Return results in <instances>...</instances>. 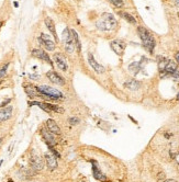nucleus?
I'll list each match as a JSON object with an SVG mask.
<instances>
[{
	"instance_id": "1",
	"label": "nucleus",
	"mask_w": 179,
	"mask_h": 182,
	"mask_svg": "<svg viewBox=\"0 0 179 182\" xmlns=\"http://www.w3.org/2000/svg\"><path fill=\"white\" fill-rule=\"evenodd\" d=\"M117 19L111 13H103L97 21V28L101 31H112L117 28Z\"/></svg>"
},
{
	"instance_id": "2",
	"label": "nucleus",
	"mask_w": 179,
	"mask_h": 182,
	"mask_svg": "<svg viewBox=\"0 0 179 182\" xmlns=\"http://www.w3.org/2000/svg\"><path fill=\"white\" fill-rule=\"evenodd\" d=\"M137 30H139V37L142 39V43L144 45V47L148 51L149 53H153L155 47V39L153 37V35L151 34L147 30L142 28V26H139Z\"/></svg>"
},
{
	"instance_id": "3",
	"label": "nucleus",
	"mask_w": 179,
	"mask_h": 182,
	"mask_svg": "<svg viewBox=\"0 0 179 182\" xmlns=\"http://www.w3.org/2000/svg\"><path fill=\"white\" fill-rule=\"evenodd\" d=\"M37 89H39V91H40V93L42 95H45L47 98L53 99V100L63 99V94L57 89H54L52 87H49V86H40V87H37Z\"/></svg>"
},
{
	"instance_id": "4",
	"label": "nucleus",
	"mask_w": 179,
	"mask_h": 182,
	"mask_svg": "<svg viewBox=\"0 0 179 182\" xmlns=\"http://www.w3.org/2000/svg\"><path fill=\"white\" fill-rule=\"evenodd\" d=\"M62 37H63V42H64V46H65L66 52H67V53H73L75 47H76V45H75L74 36L71 34V30L66 28V29L63 31Z\"/></svg>"
},
{
	"instance_id": "5",
	"label": "nucleus",
	"mask_w": 179,
	"mask_h": 182,
	"mask_svg": "<svg viewBox=\"0 0 179 182\" xmlns=\"http://www.w3.org/2000/svg\"><path fill=\"white\" fill-rule=\"evenodd\" d=\"M29 105H37V107H40L41 109H43L44 111H47V112H50V111H54V112H57V113H63L64 112L63 108L51 103H42V102L32 101V102H29Z\"/></svg>"
},
{
	"instance_id": "6",
	"label": "nucleus",
	"mask_w": 179,
	"mask_h": 182,
	"mask_svg": "<svg viewBox=\"0 0 179 182\" xmlns=\"http://www.w3.org/2000/svg\"><path fill=\"white\" fill-rule=\"evenodd\" d=\"M30 165L35 171H40L44 167V161H43V159L40 156H37L34 153H32L30 157Z\"/></svg>"
},
{
	"instance_id": "7",
	"label": "nucleus",
	"mask_w": 179,
	"mask_h": 182,
	"mask_svg": "<svg viewBox=\"0 0 179 182\" xmlns=\"http://www.w3.org/2000/svg\"><path fill=\"white\" fill-rule=\"evenodd\" d=\"M110 46H111V48L112 51L114 52L117 55H121L123 54V52H124L125 49V43L123 41H121V39H114V41H112L111 43H110Z\"/></svg>"
},
{
	"instance_id": "8",
	"label": "nucleus",
	"mask_w": 179,
	"mask_h": 182,
	"mask_svg": "<svg viewBox=\"0 0 179 182\" xmlns=\"http://www.w3.org/2000/svg\"><path fill=\"white\" fill-rule=\"evenodd\" d=\"M41 134H42L43 139L46 142V144H47L49 146H55V145H56V139H55L54 133H52L47 128H43V129L41 131Z\"/></svg>"
},
{
	"instance_id": "9",
	"label": "nucleus",
	"mask_w": 179,
	"mask_h": 182,
	"mask_svg": "<svg viewBox=\"0 0 179 182\" xmlns=\"http://www.w3.org/2000/svg\"><path fill=\"white\" fill-rule=\"evenodd\" d=\"M39 42H40L41 44L43 45L47 51H54L55 49V43L50 39L49 35L44 34V33H42L41 36L39 37Z\"/></svg>"
},
{
	"instance_id": "10",
	"label": "nucleus",
	"mask_w": 179,
	"mask_h": 182,
	"mask_svg": "<svg viewBox=\"0 0 179 182\" xmlns=\"http://www.w3.org/2000/svg\"><path fill=\"white\" fill-rule=\"evenodd\" d=\"M92 163V174H94V178L97 179V180H99V181H102V182H108V178L105 177L103 173L101 172L99 170V168H98V165L96 163L95 160H92L91 161Z\"/></svg>"
},
{
	"instance_id": "11",
	"label": "nucleus",
	"mask_w": 179,
	"mask_h": 182,
	"mask_svg": "<svg viewBox=\"0 0 179 182\" xmlns=\"http://www.w3.org/2000/svg\"><path fill=\"white\" fill-rule=\"evenodd\" d=\"M32 55L36 57V58H40L42 60H44L46 63H49L50 65H52V60H51L50 56L45 53L44 51H42L41 48H35L32 51Z\"/></svg>"
},
{
	"instance_id": "12",
	"label": "nucleus",
	"mask_w": 179,
	"mask_h": 182,
	"mask_svg": "<svg viewBox=\"0 0 179 182\" xmlns=\"http://www.w3.org/2000/svg\"><path fill=\"white\" fill-rule=\"evenodd\" d=\"M54 60H55V63H56V65L58 66V68H60V70H63V71L67 70L68 65H67V62H66V59H65V57L63 56V55L62 54H55L54 55Z\"/></svg>"
},
{
	"instance_id": "13",
	"label": "nucleus",
	"mask_w": 179,
	"mask_h": 182,
	"mask_svg": "<svg viewBox=\"0 0 179 182\" xmlns=\"http://www.w3.org/2000/svg\"><path fill=\"white\" fill-rule=\"evenodd\" d=\"M88 62H89L90 66L96 70L97 74H103L105 73V68L102 67V65H99L96 62V59L92 56V54H88Z\"/></svg>"
},
{
	"instance_id": "14",
	"label": "nucleus",
	"mask_w": 179,
	"mask_h": 182,
	"mask_svg": "<svg viewBox=\"0 0 179 182\" xmlns=\"http://www.w3.org/2000/svg\"><path fill=\"white\" fill-rule=\"evenodd\" d=\"M12 107H3V109L0 110V123L9 120L12 115Z\"/></svg>"
},
{
	"instance_id": "15",
	"label": "nucleus",
	"mask_w": 179,
	"mask_h": 182,
	"mask_svg": "<svg viewBox=\"0 0 179 182\" xmlns=\"http://www.w3.org/2000/svg\"><path fill=\"white\" fill-rule=\"evenodd\" d=\"M46 76H47V78L50 79L52 82H54V84H60V86H63V84H65L64 79L62 78L58 74H56L55 71H49V73L46 74Z\"/></svg>"
},
{
	"instance_id": "16",
	"label": "nucleus",
	"mask_w": 179,
	"mask_h": 182,
	"mask_svg": "<svg viewBox=\"0 0 179 182\" xmlns=\"http://www.w3.org/2000/svg\"><path fill=\"white\" fill-rule=\"evenodd\" d=\"M45 160H46V165H47V167H49L51 171H53L57 168V161H56V158L53 155L45 154Z\"/></svg>"
},
{
	"instance_id": "17",
	"label": "nucleus",
	"mask_w": 179,
	"mask_h": 182,
	"mask_svg": "<svg viewBox=\"0 0 179 182\" xmlns=\"http://www.w3.org/2000/svg\"><path fill=\"white\" fill-rule=\"evenodd\" d=\"M24 89H25L26 94H28L29 97H31V98H34V97H37V95H42V94L40 93L37 87H34V86H32V84L25 86Z\"/></svg>"
},
{
	"instance_id": "18",
	"label": "nucleus",
	"mask_w": 179,
	"mask_h": 182,
	"mask_svg": "<svg viewBox=\"0 0 179 182\" xmlns=\"http://www.w3.org/2000/svg\"><path fill=\"white\" fill-rule=\"evenodd\" d=\"M46 128L51 131L52 133L54 134H57V135H60V129L58 127V125L56 124L55 121L53 120H47V122H46Z\"/></svg>"
},
{
	"instance_id": "19",
	"label": "nucleus",
	"mask_w": 179,
	"mask_h": 182,
	"mask_svg": "<svg viewBox=\"0 0 179 182\" xmlns=\"http://www.w3.org/2000/svg\"><path fill=\"white\" fill-rule=\"evenodd\" d=\"M177 69L178 68H177L176 63L173 62V60H168V63H167L166 67H165V70L162 73V76H163L164 74H168V75H171V76H173V74H174Z\"/></svg>"
},
{
	"instance_id": "20",
	"label": "nucleus",
	"mask_w": 179,
	"mask_h": 182,
	"mask_svg": "<svg viewBox=\"0 0 179 182\" xmlns=\"http://www.w3.org/2000/svg\"><path fill=\"white\" fill-rule=\"evenodd\" d=\"M45 24H46V26H47V29L50 30L51 33L53 34V36H54L55 39H56V41H57V34H56V30H55L54 22L52 21V19H50V18H46V19H45Z\"/></svg>"
},
{
	"instance_id": "21",
	"label": "nucleus",
	"mask_w": 179,
	"mask_h": 182,
	"mask_svg": "<svg viewBox=\"0 0 179 182\" xmlns=\"http://www.w3.org/2000/svg\"><path fill=\"white\" fill-rule=\"evenodd\" d=\"M124 87L125 88H129L130 90H136V89L139 88V81H136V80H129V81H126L124 84Z\"/></svg>"
},
{
	"instance_id": "22",
	"label": "nucleus",
	"mask_w": 179,
	"mask_h": 182,
	"mask_svg": "<svg viewBox=\"0 0 179 182\" xmlns=\"http://www.w3.org/2000/svg\"><path fill=\"white\" fill-rule=\"evenodd\" d=\"M71 34L74 36L75 45H76V47L78 49V52H80V42H79V39H78V34H77V32H76L75 30H71Z\"/></svg>"
},
{
	"instance_id": "23",
	"label": "nucleus",
	"mask_w": 179,
	"mask_h": 182,
	"mask_svg": "<svg viewBox=\"0 0 179 182\" xmlns=\"http://www.w3.org/2000/svg\"><path fill=\"white\" fill-rule=\"evenodd\" d=\"M122 15H123V17H124L125 19H126L128 21H129L130 23H133V24H134L135 22H136L134 18H133L132 15H130V13H128V12H123V13H122Z\"/></svg>"
},
{
	"instance_id": "24",
	"label": "nucleus",
	"mask_w": 179,
	"mask_h": 182,
	"mask_svg": "<svg viewBox=\"0 0 179 182\" xmlns=\"http://www.w3.org/2000/svg\"><path fill=\"white\" fill-rule=\"evenodd\" d=\"M8 66L9 64H5L1 68H0V78H2V77H5L6 76V73H7V68H8Z\"/></svg>"
},
{
	"instance_id": "25",
	"label": "nucleus",
	"mask_w": 179,
	"mask_h": 182,
	"mask_svg": "<svg viewBox=\"0 0 179 182\" xmlns=\"http://www.w3.org/2000/svg\"><path fill=\"white\" fill-rule=\"evenodd\" d=\"M112 5H114L115 7H122L123 6V0H109Z\"/></svg>"
},
{
	"instance_id": "26",
	"label": "nucleus",
	"mask_w": 179,
	"mask_h": 182,
	"mask_svg": "<svg viewBox=\"0 0 179 182\" xmlns=\"http://www.w3.org/2000/svg\"><path fill=\"white\" fill-rule=\"evenodd\" d=\"M79 122V120L77 118H69V123H70V125H76V124L78 123Z\"/></svg>"
},
{
	"instance_id": "27",
	"label": "nucleus",
	"mask_w": 179,
	"mask_h": 182,
	"mask_svg": "<svg viewBox=\"0 0 179 182\" xmlns=\"http://www.w3.org/2000/svg\"><path fill=\"white\" fill-rule=\"evenodd\" d=\"M30 78L31 79H39L40 78V76H39V75H30Z\"/></svg>"
},
{
	"instance_id": "28",
	"label": "nucleus",
	"mask_w": 179,
	"mask_h": 182,
	"mask_svg": "<svg viewBox=\"0 0 179 182\" xmlns=\"http://www.w3.org/2000/svg\"><path fill=\"white\" fill-rule=\"evenodd\" d=\"M175 160L177 161V163H179V153L176 154V156H175Z\"/></svg>"
},
{
	"instance_id": "29",
	"label": "nucleus",
	"mask_w": 179,
	"mask_h": 182,
	"mask_svg": "<svg viewBox=\"0 0 179 182\" xmlns=\"http://www.w3.org/2000/svg\"><path fill=\"white\" fill-rule=\"evenodd\" d=\"M175 57H176V60H177V63L179 64V52H177V53H176Z\"/></svg>"
},
{
	"instance_id": "30",
	"label": "nucleus",
	"mask_w": 179,
	"mask_h": 182,
	"mask_svg": "<svg viewBox=\"0 0 179 182\" xmlns=\"http://www.w3.org/2000/svg\"><path fill=\"white\" fill-rule=\"evenodd\" d=\"M164 182H177L176 180H173V179H169V180H166V181Z\"/></svg>"
},
{
	"instance_id": "31",
	"label": "nucleus",
	"mask_w": 179,
	"mask_h": 182,
	"mask_svg": "<svg viewBox=\"0 0 179 182\" xmlns=\"http://www.w3.org/2000/svg\"><path fill=\"white\" fill-rule=\"evenodd\" d=\"M176 6L179 7V0H176Z\"/></svg>"
},
{
	"instance_id": "32",
	"label": "nucleus",
	"mask_w": 179,
	"mask_h": 182,
	"mask_svg": "<svg viewBox=\"0 0 179 182\" xmlns=\"http://www.w3.org/2000/svg\"><path fill=\"white\" fill-rule=\"evenodd\" d=\"M177 100H179V92H178V94H177Z\"/></svg>"
},
{
	"instance_id": "33",
	"label": "nucleus",
	"mask_w": 179,
	"mask_h": 182,
	"mask_svg": "<svg viewBox=\"0 0 179 182\" xmlns=\"http://www.w3.org/2000/svg\"><path fill=\"white\" fill-rule=\"evenodd\" d=\"M8 182H13V181H12V180H11V179H9V180H8Z\"/></svg>"
},
{
	"instance_id": "34",
	"label": "nucleus",
	"mask_w": 179,
	"mask_h": 182,
	"mask_svg": "<svg viewBox=\"0 0 179 182\" xmlns=\"http://www.w3.org/2000/svg\"><path fill=\"white\" fill-rule=\"evenodd\" d=\"M1 25H2V22H0V28H1Z\"/></svg>"
},
{
	"instance_id": "35",
	"label": "nucleus",
	"mask_w": 179,
	"mask_h": 182,
	"mask_svg": "<svg viewBox=\"0 0 179 182\" xmlns=\"http://www.w3.org/2000/svg\"><path fill=\"white\" fill-rule=\"evenodd\" d=\"M1 142H2V139H1V138H0V144H1Z\"/></svg>"
},
{
	"instance_id": "36",
	"label": "nucleus",
	"mask_w": 179,
	"mask_h": 182,
	"mask_svg": "<svg viewBox=\"0 0 179 182\" xmlns=\"http://www.w3.org/2000/svg\"><path fill=\"white\" fill-rule=\"evenodd\" d=\"M80 182H85V181H80Z\"/></svg>"
},
{
	"instance_id": "37",
	"label": "nucleus",
	"mask_w": 179,
	"mask_h": 182,
	"mask_svg": "<svg viewBox=\"0 0 179 182\" xmlns=\"http://www.w3.org/2000/svg\"><path fill=\"white\" fill-rule=\"evenodd\" d=\"M178 17H179V12H178Z\"/></svg>"
}]
</instances>
